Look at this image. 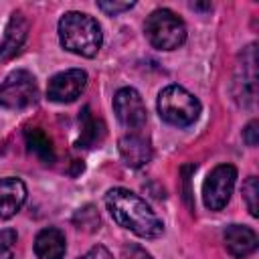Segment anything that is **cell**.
<instances>
[{
	"label": "cell",
	"instance_id": "cell-2",
	"mask_svg": "<svg viewBox=\"0 0 259 259\" xmlns=\"http://www.w3.org/2000/svg\"><path fill=\"white\" fill-rule=\"evenodd\" d=\"M59 40L65 51L79 57H95L103 42L99 22L85 12H65L59 20Z\"/></svg>",
	"mask_w": 259,
	"mask_h": 259
},
{
	"label": "cell",
	"instance_id": "cell-23",
	"mask_svg": "<svg viewBox=\"0 0 259 259\" xmlns=\"http://www.w3.org/2000/svg\"><path fill=\"white\" fill-rule=\"evenodd\" d=\"M123 259H152V255L148 251H144L138 245H132L127 249H123Z\"/></svg>",
	"mask_w": 259,
	"mask_h": 259
},
{
	"label": "cell",
	"instance_id": "cell-11",
	"mask_svg": "<svg viewBox=\"0 0 259 259\" xmlns=\"http://www.w3.org/2000/svg\"><path fill=\"white\" fill-rule=\"evenodd\" d=\"M225 247L235 259H245L257 249V233L245 225H229L223 233Z\"/></svg>",
	"mask_w": 259,
	"mask_h": 259
},
{
	"label": "cell",
	"instance_id": "cell-5",
	"mask_svg": "<svg viewBox=\"0 0 259 259\" xmlns=\"http://www.w3.org/2000/svg\"><path fill=\"white\" fill-rule=\"evenodd\" d=\"M38 87L34 77L24 71L16 69L12 71L0 85V105L8 109H24L36 103Z\"/></svg>",
	"mask_w": 259,
	"mask_h": 259
},
{
	"label": "cell",
	"instance_id": "cell-19",
	"mask_svg": "<svg viewBox=\"0 0 259 259\" xmlns=\"http://www.w3.org/2000/svg\"><path fill=\"white\" fill-rule=\"evenodd\" d=\"M16 241H18V235L14 229L0 231V259H14Z\"/></svg>",
	"mask_w": 259,
	"mask_h": 259
},
{
	"label": "cell",
	"instance_id": "cell-24",
	"mask_svg": "<svg viewBox=\"0 0 259 259\" xmlns=\"http://www.w3.org/2000/svg\"><path fill=\"white\" fill-rule=\"evenodd\" d=\"M190 8H194V10H210V4H190Z\"/></svg>",
	"mask_w": 259,
	"mask_h": 259
},
{
	"label": "cell",
	"instance_id": "cell-12",
	"mask_svg": "<svg viewBox=\"0 0 259 259\" xmlns=\"http://www.w3.org/2000/svg\"><path fill=\"white\" fill-rule=\"evenodd\" d=\"M26 200V186L20 178H0V219L14 217Z\"/></svg>",
	"mask_w": 259,
	"mask_h": 259
},
{
	"label": "cell",
	"instance_id": "cell-7",
	"mask_svg": "<svg viewBox=\"0 0 259 259\" xmlns=\"http://www.w3.org/2000/svg\"><path fill=\"white\" fill-rule=\"evenodd\" d=\"M87 87V73L83 69H67L49 79L47 97L55 103H71Z\"/></svg>",
	"mask_w": 259,
	"mask_h": 259
},
{
	"label": "cell",
	"instance_id": "cell-22",
	"mask_svg": "<svg viewBox=\"0 0 259 259\" xmlns=\"http://www.w3.org/2000/svg\"><path fill=\"white\" fill-rule=\"evenodd\" d=\"M79 259H113V257H111V253H109L103 245H95V247H91L85 255H81Z\"/></svg>",
	"mask_w": 259,
	"mask_h": 259
},
{
	"label": "cell",
	"instance_id": "cell-21",
	"mask_svg": "<svg viewBox=\"0 0 259 259\" xmlns=\"http://www.w3.org/2000/svg\"><path fill=\"white\" fill-rule=\"evenodd\" d=\"M257 127H259V123H257V119H253V121H249L247 127L243 130V140H245V144L251 146V148L257 146V134H259Z\"/></svg>",
	"mask_w": 259,
	"mask_h": 259
},
{
	"label": "cell",
	"instance_id": "cell-8",
	"mask_svg": "<svg viewBox=\"0 0 259 259\" xmlns=\"http://www.w3.org/2000/svg\"><path fill=\"white\" fill-rule=\"evenodd\" d=\"M113 111L119 123L130 130H140L148 119L144 99L134 87H121L113 95Z\"/></svg>",
	"mask_w": 259,
	"mask_h": 259
},
{
	"label": "cell",
	"instance_id": "cell-17",
	"mask_svg": "<svg viewBox=\"0 0 259 259\" xmlns=\"http://www.w3.org/2000/svg\"><path fill=\"white\" fill-rule=\"evenodd\" d=\"M243 198L247 202V208L251 212V217H257V198H259V182L257 176H249L243 184Z\"/></svg>",
	"mask_w": 259,
	"mask_h": 259
},
{
	"label": "cell",
	"instance_id": "cell-6",
	"mask_svg": "<svg viewBox=\"0 0 259 259\" xmlns=\"http://www.w3.org/2000/svg\"><path fill=\"white\" fill-rule=\"evenodd\" d=\"M237 180V168L233 164H219L210 170L202 184V200L208 210H221L227 206Z\"/></svg>",
	"mask_w": 259,
	"mask_h": 259
},
{
	"label": "cell",
	"instance_id": "cell-15",
	"mask_svg": "<svg viewBox=\"0 0 259 259\" xmlns=\"http://www.w3.org/2000/svg\"><path fill=\"white\" fill-rule=\"evenodd\" d=\"M79 123H81V136L77 140V148H93V146L101 144V140L105 136V125L101 119H97L91 113L89 107H83Z\"/></svg>",
	"mask_w": 259,
	"mask_h": 259
},
{
	"label": "cell",
	"instance_id": "cell-3",
	"mask_svg": "<svg viewBox=\"0 0 259 259\" xmlns=\"http://www.w3.org/2000/svg\"><path fill=\"white\" fill-rule=\"evenodd\" d=\"M160 117L176 127L192 125L200 115V101L180 85H168L158 95Z\"/></svg>",
	"mask_w": 259,
	"mask_h": 259
},
{
	"label": "cell",
	"instance_id": "cell-16",
	"mask_svg": "<svg viewBox=\"0 0 259 259\" xmlns=\"http://www.w3.org/2000/svg\"><path fill=\"white\" fill-rule=\"evenodd\" d=\"M24 140H26L28 150H30L32 154H36L42 162H47V164H53V162H55V148H53V142H51V138H49L40 127H26Z\"/></svg>",
	"mask_w": 259,
	"mask_h": 259
},
{
	"label": "cell",
	"instance_id": "cell-13",
	"mask_svg": "<svg viewBox=\"0 0 259 259\" xmlns=\"http://www.w3.org/2000/svg\"><path fill=\"white\" fill-rule=\"evenodd\" d=\"M67 251L65 233L57 227H47L38 231L34 239V255L36 259H63Z\"/></svg>",
	"mask_w": 259,
	"mask_h": 259
},
{
	"label": "cell",
	"instance_id": "cell-20",
	"mask_svg": "<svg viewBox=\"0 0 259 259\" xmlns=\"http://www.w3.org/2000/svg\"><path fill=\"white\" fill-rule=\"evenodd\" d=\"M97 8H101L109 16H115L119 12H125L130 8H134V2H97Z\"/></svg>",
	"mask_w": 259,
	"mask_h": 259
},
{
	"label": "cell",
	"instance_id": "cell-4",
	"mask_svg": "<svg viewBox=\"0 0 259 259\" xmlns=\"http://www.w3.org/2000/svg\"><path fill=\"white\" fill-rule=\"evenodd\" d=\"M144 30L152 47L160 51H174L186 40V24L170 8H156L146 18Z\"/></svg>",
	"mask_w": 259,
	"mask_h": 259
},
{
	"label": "cell",
	"instance_id": "cell-10",
	"mask_svg": "<svg viewBox=\"0 0 259 259\" xmlns=\"http://www.w3.org/2000/svg\"><path fill=\"white\" fill-rule=\"evenodd\" d=\"M117 148H119V154H121L123 162L132 168H142L152 160V146L138 132L121 136L119 142H117Z\"/></svg>",
	"mask_w": 259,
	"mask_h": 259
},
{
	"label": "cell",
	"instance_id": "cell-1",
	"mask_svg": "<svg viewBox=\"0 0 259 259\" xmlns=\"http://www.w3.org/2000/svg\"><path fill=\"white\" fill-rule=\"evenodd\" d=\"M105 206L111 219L142 239H156L164 233V223L150 204L127 188H111L105 194Z\"/></svg>",
	"mask_w": 259,
	"mask_h": 259
},
{
	"label": "cell",
	"instance_id": "cell-14",
	"mask_svg": "<svg viewBox=\"0 0 259 259\" xmlns=\"http://www.w3.org/2000/svg\"><path fill=\"white\" fill-rule=\"evenodd\" d=\"M243 65H239V69H243V77L241 81H237L239 85H243V91L237 95V99L243 103V105H251L253 99H255V65H257V59H255V45H249L245 51H243Z\"/></svg>",
	"mask_w": 259,
	"mask_h": 259
},
{
	"label": "cell",
	"instance_id": "cell-18",
	"mask_svg": "<svg viewBox=\"0 0 259 259\" xmlns=\"http://www.w3.org/2000/svg\"><path fill=\"white\" fill-rule=\"evenodd\" d=\"M73 221H75V225H77L79 229H85V231H95V229L99 227V214H97V210H95L91 204L79 208Z\"/></svg>",
	"mask_w": 259,
	"mask_h": 259
},
{
	"label": "cell",
	"instance_id": "cell-9",
	"mask_svg": "<svg viewBox=\"0 0 259 259\" xmlns=\"http://www.w3.org/2000/svg\"><path fill=\"white\" fill-rule=\"evenodd\" d=\"M26 34H28V20L24 18V14L20 10L12 12L8 18V24L4 28L2 42H0V59L8 61L14 55H18L26 40Z\"/></svg>",
	"mask_w": 259,
	"mask_h": 259
}]
</instances>
